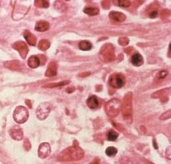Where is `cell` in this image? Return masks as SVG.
Here are the masks:
<instances>
[{
    "label": "cell",
    "mask_w": 171,
    "mask_h": 164,
    "mask_svg": "<svg viewBox=\"0 0 171 164\" xmlns=\"http://www.w3.org/2000/svg\"><path fill=\"white\" fill-rule=\"evenodd\" d=\"M84 156V151L80 147L76 145L65 149L58 155L59 161H72L79 160Z\"/></svg>",
    "instance_id": "obj_1"
},
{
    "label": "cell",
    "mask_w": 171,
    "mask_h": 164,
    "mask_svg": "<svg viewBox=\"0 0 171 164\" xmlns=\"http://www.w3.org/2000/svg\"><path fill=\"white\" fill-rule=\"evenodd\" d=\"M121 107V101L118 99H113L110 100L106 104V113L110 117H116L118 115Z\"/></svg>",
    "instance_id": "obj_2"
},
{
    "label": "cell",
    "mask_w": 171,
    "mask_h": 164,
    "mask_svg": "<svg viewBox=\"0 0 171 164\" xmlns=\"http://www.w3.org/2000/svg\"><path fill=\"white\" fill-rule=\"evenodd\" d=\"M29 113L25 106H19L16 107L13 113V118L18 124H22L28 120Z\"/></svg>",
    "instance_id": "obj_3"
},
{
    "label": "cell",
    "mask_w": 171,
    "mask_h": 164,
    "mask_svg": "<svg viewBox=\"0 0 171 164\" xmlns=\"http://www.w3.org/2000/svg\"><path fill=\"white\" fill-rule=\"evenodd\" d=\"M51 111V105L49 103H41L36 109V115L41 120L46 119Z\"/></svg>",
    "instance_id": "obj_4"
},
{
    "label": "cell",
    "mask_w": 171,
    "mask_h": 164,
    "mask_svg": "<svg viewBox=\"0 0 171 164\" xmlns=\"http://www.w3.org/2000/svg\"><path fill=\"white\" fill-rule=\"evenodd\" d=\"M125 83V78L123 75L120 73H114L111 75L109 78V84L114 88H121Z\"/></svg>",
    "instance_id": "obj_5"
},
{
    "label": "cell",
    "mask_w": 171,
    "mask_h": 164,
    "mask_svg": "<svg viewBox=\"0 0 171 164\" xmlns=\"http://www.w3.org/2000/svg\"><path fill=\"white\" fill-rule=\"evenodd\" d=\"M122 114L125 119H129L131 115V96L126 94L122 104Z\"/></svg>",
    "instance_id": "obj_6"
},
{
    "label": "cell",
    "mask_w": 171,
    "mask_h": 164,
    "mask_svg": "<svg viewBox=\"0 0 171 164\" xmlns=\"http://www.w3.org/2000/svg\"><path fill=\"white\" fill-rule=\"evenodd\" d=\"M100 55L103 57L105 61H112L114 59V49L111 44L104 45L102 47Z\"/></svg>",
    "instance_id": "obj_7"
},
{
    "label": "cell",
    "mask_w": 171,
    "mask_h": 164,
    "mask_svg": "<svg viewBox=\"0 0 171 164\" xmlns=\"http://www.w3.org/2000/svg\"><path fill=\"white\" fill-rule=\"evenodd\" d=\"M12 47L14 50H17L19 52L20 55L22 57V58L25 59L27 56V54L28 53V48L27 45L22 41H17L15 42L12 45Z\"/></svg>",
    "instance_id": "obj_8"
},
{
    "label": "cell",
    "mask_w": 171,
    "mask_h": 164,
    "mask_svg": "<svg viewBox=\"0 0 171 164\" xmlns=\"http://www.w3.org/2000/svg\"><path fill=\"white\" fill-rule=\"evenodd\" d=\"M38 156L41 158H46L51 152V147L50 145L47 142H43V143L41 144L38 148Z\"/></svg>",
    "instance_id": "obj_9"
},
{
    "label": "cell",
    "mask_w": 171,
    "mask_h": 164,
    "mask_svg": "<svg viewBox=\"0 0 171 164\" xmlns=\"http://www.w3.org/2000/svg\"><path fill=\"white\" fill-rule=\"evenodd\" d=\"M9 135L14 140H20L23 138V132L19 126H14L9 129Z\"/></svg>",
    "instance_id": "obj_10"
},
{
    "label": "cell",
    "mask_w": 171,
    "mask_h": 164,
    "mask_svg": "<svg viewBox=\"0 0 171 164\" xmlns=\"http://www.w3.org/2000/svg\"><path fill=\"white\" fill-rule=\"evenodd\" d=\"M87 104H88V106L90 109H95L99 107L100 101L96 96L93 95V96H90L88 100H87Z\"/></svg>",
    "instance_id": "obj_11"
},
{
    "label": "cell",
    "mask_w": 171,
    "mask_h": 164,
    "mask_svg": "<svg viewBox=\"0 0 171 164\" xmlns=\"http://www.w3.org/2000/svg\"><path fill=\"white\" fill-rule=\"evenodd\" d=\"M109 17L112 20L116 22H123L126 19V16L124 13L116 12V11H112L110 12Z\"/></svg>",
    "instance_id": "obj_12"
},
{
    "label": "cell",
    "mask_w": 171,
    "mask_h": 164,
    "mask_svg": "<svg viewBox=\"0 0 171 164\" xmlns=\"http://www.w3.org/2000/svg\"><path fill=\"white\" fill-rule=\"evenodd\" d=\"M57 73V65L55 62H51L46 71V76H54Z\"/></svg>",
    "instance_id": "obj_13"
},
{
    "label": "cell",
    "mask_w": 171,
    "mask_h": 164,
    "mask_svg": "<svg viewBox=\"0 0 171 164\" xmlns=\"http://www.w3.org/2000/svg\"><path fill=\"white\" fill-rule=\"evenodd\" d=\"M50 27V24L46 21H38L36 24L35 30L38 32H45Z\"/></svg>",
    "instance_id": "obj_14"
},
{
    "label": "cell",
    "mask_w": 171,
    "mask_h": 164,
    "mask_svg": "<svg viewBox=\"0 0 171 164\" xmlns=\"http://www.w3.org/2000/svg\"><path fill=\"white\" fill-rule=\"evenodd\" d=\"M23 35L28 43L30 44V45H36L37 38H36V37L33 34L30 33L28 30H25Z\"/></svg>",
    "instance_id": "obj_15"
},
{
    "label": "cell",
    "mask_w": 171,
    "mask_h": 164,
    "mask_svg": "<svg viewBox=\"0 0 171 164\" xmlns=\"http://www.w3.org/2000/svg\"><path fill=\"white\" fill-rule=\"evenodd\" d=\"M131 63L135 66H140L144 63V58L139 53H135L131 57Z\"/></svg>",
    "instance_id": "obj_16"
},
{
    "label": "cell",
    "mask_w": 171,
    "mask_h": 164,
    "mask_svg": "<svg viewBox=\"0 0 171 164\" xmlns=\"http://www.w3.org/2000/svg\"><path fill=\"white\" fill-rule=\"evenodd\" d=\"M28 64L29 67L32 68H38L41 64L40 59H39L38 56L32 55V56L30 57L28 60Z\"/></svg>",
    "instance_id": "obj_17"
},
{
    "label": "cell",
    "mask_w": 171,
    "mask_h": 164,
    "mask_svg": "<svg viewBox=\"0 0 171 164\" xmlns=\"http://www.w3.org/2000/svg\"><path fill=\"white\" fill-rule=\"evenodd\" d=\"M84 12L89 16H95L99 14V9L98 7L88 6L84 9Z\"/></svg>",
    "instance_id": "obj_18"
},
{
    "label": "cell",
    "mask_w": 171,
    "mask_h": 164,
    "mask_svg": "<svg viewBox=\"0 0 171 164\" xmlns=\"http://www.w3.org/2000/svg\"><path fill=\"white\" fill-rule=\"evenodd\" d=\"M92 47V43L88 40H83L79 43V47L82 50H91Z\"/></svg>",
    "instance_id": "obj_19"
},
{
    "label": "cell",
    "mask_w": 171,
    "mask_h": 164,
    "mask_svg": "<svg viewBox=\"0 0 171 164\" xmlns=\"http://www.w3.org/2000/svg\"><path fill=\"white\" fill-rule=\"evenodd\" d=\"M50 42L47 40H41L39 42L38 45V48L41 50H46L49 48L50 47Z\"/></svg>",
    "instance_id": "obj_20"
},
{
    "label": "cell",
    "mask_w": 171,
    "mask_h": 164,
    "mask_svg": "<svg viewBox=\"0 0 171 164\" xmlns=\"http://www.w3.org/2000/svg\"><path fill=\"white\" fill-rule=\"evenodd\" d=\"M20 63H18L16 60H13V61H9L7 63H5L6 67L10 68L12 70H18L19 69Z\"/></svg>",
    "instance_id": "obj_21"
},
{
    "label": "cell",
    "mask_w": 171,
    "mask_h": 164,
    "mask_svg": "<svg viewBox=\"0 0 171 164\" xmlns=\"http://www.w3.org/2000/svg\"><path fill=\"white\" fill-rule=\"evenodd\" d=\"M117 152H118L117 148H116V147H113V146L108 147L106 150V155L109 157L115 156V155L117 154Z\"/></svg>",
    "instance_id": "obj_22"
},
{
    "label": "cell",
    "mask_w": 171,
    "mask_h": 164,
    "mask_svg": "<svg viewBox=\"0 0 171 164\" xmlns=\"http://www.w3.org/2000/svg\"><path fill=\"white\" fill-rule=\"evenodd\" d=\"M118 134L115 130H113V129L110 130L108 132V135H107V138L109 141H115L118 138Z\"/></svg>",
    "instance_id": "obj_23"
},
{
    "label": "cell",
    "mask_w": 171,
    "mask_h": 164,
    "mask_svg": "<svg viewBox=\"0 0 171 164\" xmlns=\"http://www.w3.org/2000/svg\"><path fill=\"white\" fill-rule=\"evenodd\" d=\"M70 83L69 81H64L59 82V83H49V84H46L45 86H43L44 87H49V88H53V87H58V86H64V85L67 84V83Z\"/></svg>",
    "instance_id": "obj_24"
},
{
    "label": "cell",
    "mask_w": 171,
    "mask_h": 164,
    "mask_svg": "<svg viewBox=\"0 0 171 164\" xmlns=\"http://www.w3.org/2000/svg\"><path fill=\"white\" fill-rule=\"evenodd\" d=\"M36 6L40 8H47L49 6V2L48 1H41V0H38V1H35Z\"/></svg>",
    "instance_id": "obj_25"
},
{
    "label": "cell",
    "mask_w": 171,
    "mask_h": 164,
    "mask_svg": "<svg viewBox=\"0 0 171 164\" xmlns=\"http://www.w3.org/2000/svg\"><path fill=\"white\" fill-rule=\"evenodd\" d=\"M131 2L129 1H126V0H121V1H118V5L120 6H122V7H128L130 6Z\"/></svg>",
    "instance_id": "obj_26"
},
{
    "label": "cell",
    "mask_w": 171,
    "mask_h": 164,
    "mask_svg": "<svg viewBox=\"0 0 171 164\" xmlns=\"http://www.w3.org/2000/svg\"><path fill=\"white\" fill-rule=\"evenodd\" d=\"M24 147L26 150H29L31 148V145L28 139H25V141L24 142Z\"/></svg>",
    "instance_id": "obj_27"
},
{
    "label": "cell",
    "mask_w": 171,
    "mask_h": 164,
    "mask_svg": "<svg viewBox=\"0 0 171 164\" xmlns=\"http://www.w3.org/2000/svg\"><path fill=\"white\" fill-rule=\"evenodd\" d=\"M167 72L165 71V70H162V71H160L159 73V78H164L165 77L167 76Z\"/></svg>",
    "instance_id": "obj_28"
},
{
    "label": "cell",
    "mask_w": 171,
    "mask_h": 164,
    "mask_svg": "<svg viewBox=\"0 0 171 164\" xmlns=\"http://www.w3.org/2000/svg\"><path fill=\"white\" fill-rule=\"evenodd\" d=\"M157 14H158V13H157V10H153L150 13H149V17H152V18H155L157 17Z\"/></svg>",
    "instance_id": "obj_29"
},
{
    "label": "cell",
    "mask_w": 171,
    "mask_h": 164,
    "mask_svg": "<svg viewBox=\"0 0 171 164\" xmlns=\"http://www.w3.org/2000/svg\"><path fill=\"white\" fill-rule=\"evenodd\" d=\"M25 102H26V104H27L28 105V106H29L30 108H32V105H31L30 101H29V100H26Z\"/></svg>",
    "instance_id": "obj_30"
},
{
    "label": "cell",
    "mask_w": 171,
    "mask_h": 164,
    "mask_svg": "<svg viewBox=\"0 0 171 164\" xmlns=\"http://www.w3.org/2000/svg\"><path fill=\"white\" fill-rule=\"evenodd\" d=\"M90 164H100L99 162H98V160H94V161H93V162H91Z\"/></svg>",
    "instance_id": "obj_31"
}]
</instances>
